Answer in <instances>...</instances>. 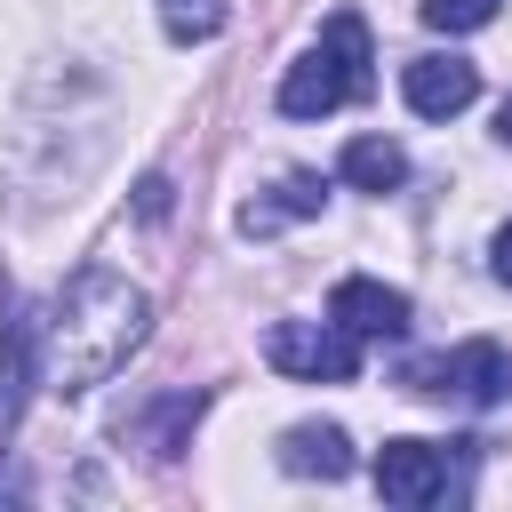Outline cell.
Listing matches in <instances>:
<instances>
[{
  "instance_id": "obj_9",
  "label": "cell",
  "mask_w": 512,
  "mask_h": 512,
  "mask_svg": "<svg viewBox=\"0 0 512 512\" xmlns=\"http://www.w3.org/2000/svg\"><path fill=\"white\" fill-rule=\"evenodd\" d=\"M320 208H328V176L288 168L264 200H248V208H240V232H256V240H264V232H280V224H296V216H320Z\"/></svg>"
},
{
  "instance_id": "obj_16",
  "label": "cell",
  "mask_w": 512,
  "mask_h": 512,
  "mask_svg": "<svg viewBox=\"0 0 512 512\" xmlns=\"http://www.w3.org/2000/svg\"><path fill=\"white\" fill-rule=\"evenodd\" d=\"M136 192H144V216H168V176H144Z\"/></svg>"
},
{
  "instance_id": "obj_12",
  "label": "cell",
  "mask_w": 512,
  "mask_h": 512,
  "mask_svg": "<svg viewBox=\"0 0 512 512\" xmlns=\"http://www.w3.org/2000/svg\"><path fill=\"white\" fill-rule=\"evenodd\" d=\"M336 176H344L352 192H400V184H408V152H400L392 136H352L344 160H336Z\"/></svg>"
},
{
  "instance_id": "obj_2",
  "label": "cell",
  "mask_w": 512,
  "mask_h": 512,
  "mask_svg": "<svg viewBox=\"0 0 512 512\" xmlns=\"http://www.w3.org/2000/svg\"><path fill=\"white\" fill-rule=\"evenodd\" d=\"M368 64H376V56H368V24H360L352 8H336V16L320 24V40L288 64V80H280V112H288V120H328L336 104H352V96L376 88Z\"/></svg>"
},
{
  "instance_id": "obj_11",
  "label": "cell",
  "mask_w": 512,
  "mask_h": 512,
  "mask_svg": "<svg viewBox=\"0 0 512 512\" xmlns=\"http://www.w3.org/2000/svg\"><path fill=\"white\" fill-rule=\"evenodd\" d=\"M280 464H288L296 480H344V472H352V440H344L336 424H288V432H280Z\"/></svg>"
},
{
  "instance_id": "obj_5",
  "label": "cell",
  "mask_w": 512,
  "mask_h": 512,
  "mask_svg": "<svg viewBox=\"0 0 512 512\" xmlns=\"http://www.w3.org/2000/svg\"><path fill=\"white\" fill-rule=\"evenodd\" d=\"M32 384H40V304L0 288V424L24 416Z\"/></svg>"
},
{
  "instance_id": "obj_7",
  "label": "cell",
  "mask_w": 512,
  "mask_h": 512,
  "mask_svg": "<svg viewBox=\"0 0 512 512\" xmlns=\"http://www.w3.org/2000/svg\"><path fill=\"white\" fill-rule=\"evenodd\" d=\"M328 320H344L360 344H368V336H376V344H392V336H408V296H400V288H384V280H368V272H352V280H336Z\"/></svg>"
},
{
  "instance_id": "obj_4",
  "label": "cell",
  "mask_w": 512,
  "mask_h": 512,
  "mask_svg": "<svg viewBox=\"0 0 512 512\" xmlns=\"http://www.w3.org/2000/svg\"><path fill=\"white\" fill-rule=\"evenodd\" d=\"M408 392H448V400H464V408H496V400L512 392V360H504V344L472 336V344H456V352L408 360Z\"/></svg>"
},
{
  "instance_id": "obj_6",
  "label": "cell",
  "mask_w": 512,
  "mask_h": 512,
  "mask_svg": "<svg viewBox=\"0 0 512 512\" xmlns=\"http://www.w3.org/2000/svg\"><path fill=\"white\" fill-rule=\"evenodd\" d=\"M376 496L400 504V512H424L448 496V456L440 440H384L376 448Z\"/></svg>"
},
{
  "instance_id": "obj_17",
  "label": "cell",
  "mask_w": 512,
  "mask_h": 512,
  "mask_svg": "<svg viewBox=\"0 0 512 512\" xmlns=\"http://www.w3.org/2000/svg\"><path fill=\"white\" fill-rule=\"evenodd\" d=\"M496 144H512V96H504V112H496Z\"/></svg>"
},
{
  "instance_id": "obj_10",
  "label": "cell",
  "mask_w": 512,
  "mask_h": 512,
  "mask_svg": "<svg viewBox=\"0 0 512 512\" xmlns=\"http://www.w3.org/2000/svg\"><path fill=\"white\" fill-rule=\"evenodd\" d=\"M200 408H208L200 392H168V400H152L136 424H120V440H136V448H152V456L168 464V456H184V448H192V424H200Z\"/></svg>"
},
{
  "instance_id": "obj_14",
  "label": "cell",
  "mask_w": 512,
  "mask_h": 512,
  "mask_svg": "<svg viewBox=\"0 0 512 512\" xmlns=\"http://www.w3.org/2000/svg\"><path fill=\"white\" fill-rule=\"evenodd\" d=\"M496 8L504 0H424V24L432 32H480V24H496Z\"/></svg>"
},
{
  "instance_id": "obj_15",
  "label": "cell",
  "mask_w": 512,
  "mask_h": 512,
  "mask_svg": "<svg viewBox=\"0 0 512 512\" xmlns=\"http://www.w3.org/2000/svg\"><path fill=\"white\" fill-rule=\"evenodd\" d=\"M488 272L512 288V216H504V224H496V240H488Z\"/></svg>"
},
{
  "instance_id": "obj_1",
  "label": "cell",
  "mask_w": 512,
  "mask_h": 512,
  "mask_svg": "<svg viewBox=\"0 0 512 512\" xmlns=\"http://www.w3.org/2000/svg\"><path fill=\"white\" fill-rule=\"evenodd\" d=\"M152 336V296L112 272V264H80L48 304H40V384L48 392H96L104 376L128 368V352Z\"/></svg>"
},
{
  "instance_id": "obj_3",
  "label": "cell",
  "mask_w": 512,
  "mask_h": 512,
  "mask_svg": "<svg viewBox=\"0 0 512 512\" xmlns=\"http://www.w3.org/2000/svg\"><path fill=\"white\" fill-rule=\"evenodd\" d=\"M264 360L280 376H296V384H352L360 376V336L344 320H272Z\"/></svg>"
},
{
  "instance_id": "obj_8",
  "label": "cell",
  "mask_w": 512,
  "mask_h": 512,
  "mask_svg": "<svg viewBox=\"0 0 512 512\" xmlns=\"http://www.w3.org/2000/svg\"><path fill=\"white\" fill-rule=\"evenodd\" d=\"M400 96H408V112H424V120H456V112L480 96V72H472L464 56H416V64L400 72Z\"/></svg>"
},
{
  "instance_id": "obj_13",
  "label": "cell",
  "mask_w": 512,
  "mask_h": 512,
  "mask_svg": "<svg viewBox=\"0 0 512 512\" xmlns=\"http://www.w3.org/2000/svg\"><path fill=\"white\" fill-rule=\"evenodd\" d=\"M160 32H168L176 48L216 40V32H224V0H160Z\"/></svg>"
}]
</instances>
